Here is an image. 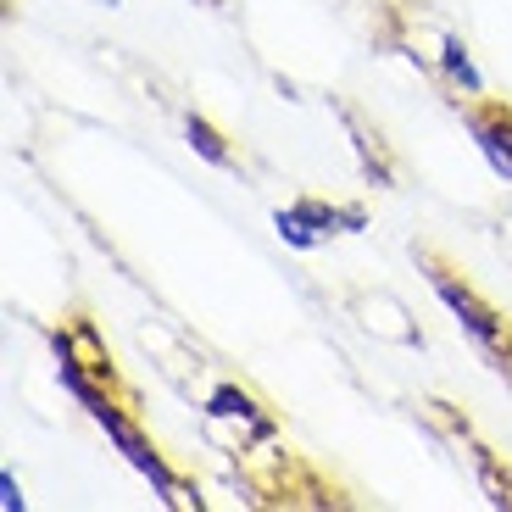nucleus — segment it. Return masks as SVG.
Here are the masks:
<instances>
[{
	"label": "nucleus",
	"instance_id": "f257e3e1",
	"mask_svg": "<svg viewBox=\"0 0 512 512\" xmlns=\"http://www.w3.org/2000/svg\"><path fill=\"white\" fill-rule=\"evenodd\" d=\"M440 295H446V301H451V312H457V318L468 323V329H474V340H479V346H485V351H496V357L507 351V334H501V323L490 318L485 307H479L474 295H468V290H457L451 279H440Z\"/></svg>",
	"mask_w": 512,
	"mask_h": 512
},
{
	"label": "nucleus",
	"instance_id": "f03ea898",
	"mask_svg": "<svg viewBox=\"0 0 512 512\" xmlns=\"http://www.w3.org/2000/svg\"><path fill=\"white\" fill-rule=\"evenodd\" d=\"M479 140H485L490 156H496L501 173H512V128L507 123H485V128H479Z\"/></svg>",
	"mask_w": 512,
	"mask_h": 512
},
{
	"label": "nucleus",
	"instance_id": "7ed1b4c3",
	"mask_svg": "<svg viewBox=\"0 0 512 512\" xmlns=\"http://www.w3.org/2000/svg\"><path fill=\"white\" fill-rule=\"evenodd\" d=\"M190 140H195V145H201V151H206V156H212V162H223V145H218V140H212V128H206V123H190Z\"/></svg>",
	"mask_w": 512,
	"mask_h": 512
}]
</instances>
